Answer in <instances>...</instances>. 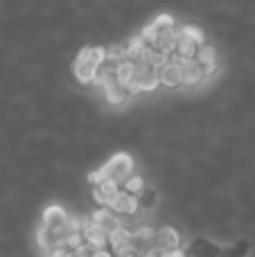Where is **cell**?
<instances>
[{"mask_svg": "<svg viewBox=\"0 0 255 257\" xmlns=\"http://www.w3.org/2000/svg\"><path fill=\"white\" fill-rule=\"evenodd\" d=\"M106 61V50L102 45H86L84 50H79L75 63H72V75L79 84L88 86L93 84L95 75H97L99 66Z\"/></svg>", "mask_w": 255, "mask_h": 257, "instance_id": "1", "label": "cell"}, {"mask_svg": "<svg viewBox=\"0 0 255 257\" xmlns=\"http://www.w3.org/2000/svg\"><path fill=\"white\" fill-rule=\"evenodd\" d=\"M131 174H134V158H131L129 154H124V151H120V154L111 156L99 169L88 174V181L90 183L111 181V183H115V185H124V181Z\"/></svg>", "mask_w": 255, "mask_h": 257, "instance_id": "2", "label": "cell"}, {"mask_svg": "<svg viewBox=\"0 0 255 257\" xmlns=\"http://www.w3.org/2000/svg\"><path fill=\"white\" fill-rule=\"evenodd\" d=\"M158 86V77H156V70L154 66H136L134 70V77L131 81L126 84L131 95H140V93H149Z\"/></svg>", "mask_w": 255, "mask_h": 257, "instance_id": "3", "label": "cell"}, {"mask_svg": "<svg viewBox=\"0 0 255 257\" xmlns=\"http://www.w3.org/2000/svg\"><path fill=\"white\" fill-rule=\"evenodd\" d=\"M170 57L179 63L181 81H183L185 86H197V84H201V81H206V75H203L201 63H199L194 57L192 59H181V57H176V54H170Z\"/></svg>", "mask_w": 255, "mask_h": 257, "instance_id": "4", "label": "cell"}, {"mask_svg": "<svg viewBox=\"0 0 255 257\" xmlns=\"http://www.w3.org/2000/svg\"><path fill=\"white\" fill-rule=\"evenodd\" d=\"M152 248L158 253H165L172 248H181V235L179 230H174L172 226H161L154 230V239H152Z\"/></svg>", "mask_w": 255, "mask_h": 257, "instance_id": "5", "label": "cell"}, {"mask_svg": "<svg viewBox=\"0 0 255 257\" xmlns=\"http://www.w3.org/2000/svg\"><path fill=\"white\" fill-rule=\"evenodd\" d=\"M108 208H111L113 212L117 214V217L129 219V217H136V214H138L140 201H138V196L129 194L126 190H120V192H117V196L113 199V203L108 205Z\"/></svg>", "mask_w": 255, "mask_h": 257, "instance_id": "6", "label": "cell"}, {"mask_svg": "<svg viewBox=\"0 0 255 257\" xmlns=\"http://www.w3.org/2000/svg\"><path fill=\"white\" fill-rule=\"evenodd\" d=\"M156 77H158V86H165V88H179L183 81H181V70L179 63L174 59H167L161 66H156Z\"/></svg>", "mask_w": 255, "mask_h": 257, "instance_id": "7", "label": "cell"}, {"mask_svg": "<svg viewBox=\"0 0 255 257\" xmlns=\"http://www.w3.org/2000/svg\"><path fill=\"white\" fill-rule=\"evenodd\" d=\"M102 90H104V99H106L111 106H122V104H126L129 97H131L129 88H126L124 84H120L115 77H111L108 81H104Z\"/></svg>", "mask_w": 255, "mask_h": 257, "instance_id": "8", "label": "cell"}, {"mask_svg": "<svg viewBox=\"0 0 255 257\" xmlns=\"http://www.w3.org/2000/svg\"><path fill=\"white\" fill-rule=\"evenodd\" d=\"M81 235H84V241L90 246V248H106V241H108V235L93 221V219H84L81 221Z\"/></svg>", "mask_w": 255, "mask_h": 257, "instance_id": "9", "label": "cell"}, {"mask_svg": "<svg viewBox=\"0 0 255 257\" xmlns=\"http://www.w3.org/2000/svg\"><path fill=\"white\" fill-rule=\"evenodd\" d=\"M68 217H70V214L66 212V208L52 203L43 210V214H41V226L52 228V230H63V226L68 223Z\"/></svg>", "mask_w": 255, "mask_h": 257, "instance_id": "10", "label": "cell"}, {"mask_svg": "<svg viewBox=\"0 0 255 257\" xmlns=\"http://www.w3.org/2000/svg\"><path fill=\"white\" fill-rule=\"evenodd\" d=\"M36 244H39V248L43 250V253H48V250L54 248V246L66 244V232L39 226V230H36Z\"/></svg>", "mask_w": 255, "mask_h": 257, "instance_id": "11", "label": "cell"}, {"mask_svg": "<svg viewBox=\"0 0 255 257\" xmlns=\"http://www.w3.org/2000/svg\"><path fill=\"white\" fill-rule=\"evenodd\" d=\"M117 192H120V185H115V183L111 181H97L93 183V201L97 205H111L113 199L117 196Z\"/></svg>", "mask_w": 255, "mask_h": 257, "instance_id": "12", "label": "cell"}, {"mask_svg": "<svg viewBox=\"0 0 255 257\" xmlns=\"http://www.w3.org/2000/svg\"><path fill=\"white\" fill-rule=\"evenodd\" d=\"M90 219H93V221L97 223V226L102 228V230L106 232V235H108V232H111V230H115V228L122 223V221H120V217H117V214L113 212L111 208H106V205H102V208H99V210H93V214H90Z\"/></svg>", "mask_w": 255, "mask_h": 257, "instance_id": "13", "label": "cell"}, {"mask_svg": "<svg viewBox=\"0 0 255 257\" xmlns=\"http://www.w3.org/2000/svg\"><path fill=\"white\" fill-rule=\"evenodd\" d=\"M194 59L201 63L206 79L215 75V70H217V50L212 48V45H206V43L199 45V50H197V54H194Z\"/></svg>", "mask_w": 255, "mask_h": 257, "instance_id": "14", "label": "cell"}, {"mask_svg": "<svg viewBox=\"0 0 255 257\" xmlns=\"http://www.w3.org/2000/svg\"><path fill=\"white\" fill-rule=\"evenodd\" d=\"M108 248L113 250V253H120V250H124V248H129L131 246V228H126V226H117L115 230H111L108 232Z\"/></svg>", "mask_w": 255, "mask_h": 257, "instance_id": "15", "label": "cell"}, {"mask_svg": "<svg viewBox=\"0 0 255 257\" xmlns=\"http://www.w3.org/2000/svg\"><path fill=\"white\" fill-rule=\"evenodd\" d=\"M124 190L129 192V194H134V196H140L145 190H147V185H145V178H143V176H136V174H131V176L124 181Z\"/></svg>", "mask_w": 255, "mask_h": 257, "instance_id": "16", "label": "cell"}, {"mask_svg": "<svg viewBox=\"0 0 255 257\" xmlns=\"http://www.w3.org/2000/svg\"><path fill=\"white\" fill-rule=\"evenodd\" d=\"M106 50V61H122V59H126V43H111Z\"/></svg>", "mask_w": 255, "mask_h": 257, "instance_id": "17", "label": "cell"}, {"mask_svg": "<svg viewBox=\"0 0 255 257\" xmlns=\"http://www.w3.org/2000/svg\"><path fill=\"white\" fill-rule=\"evenodd\" d=\"M179 32L181 34H185L188 39H192L197 45L206 43V34H203V30L201 27H197V25H183V27H179Z\"/></svg>", "mask_w": 255, "mask_h": 257, "instance_id": "18", "label": "cell"}, {"mask_svg": "<svg viewBox=\"0 0 255 257\" xmlns=\"http://www.w3.org/2000/svg\"><path fill=\"white\" fill-rule=\"evenodd\" d=\"M45 257H72V248H68L66 244L54 246V248H50L48 253H45Z\"/></svg>", "mask_w": 255, "mask_h": 257, "instance_id": "19", "label": "cell"}, {"mask_svg": "<svg viewBox=\"0 0 255 257\" xmlns=\"http://www.w3.org/2000/svg\"><path fill=\"white\" fill-rule=\"evenodd\" d=\"M72 257H93V248L88 244H79L77 248H72Z\"/></svg>", "mask_w": 255, "mask_h": 257, "instance_id": "20", "label": "cell"}, {"mask_svg": "<svg viewBox=\"0 0 255 257\" xmlns=\"http://www.w3.org/2000/svg\"><path fill=\"white\" fill-rule=\"evenodd\" d=\"M115 257H143V253H138L136 248H124V250H120V253H115Z\"/></svg>", "mask_w": 255, "mask_h": 257, "instance_id": "21", "label": "cell"}, {"mask_svg": "<svg viewBox=\"0 0 255 257\" xmlns=\"http://www.w3.org/2000/svg\"><path fill=\"white\" fill-rule=\"evenodd\" d=\"M93 257H115V253H113V250L106 246V248H95L93 250Z\"/></svg>", "mask_w": 255, "mask_h": 257, "instance_id": "22", "label": "cell"}, {"mask_svg": "<svg viewBox=\"0 0 255 257\" xmlns=\"http://www.w3.org/2000/svg\"><path fill=\"white\" fill-rule=\"evenodd\" d=\"M161 257H185V253L181 248H172V250H165V253H161Z\"/></svg>", "mask_w": 255, "mask_h": 257, "instance_id": "23", "label": "cell"}, {"mask_svg": "<svg viewBox=\"0 0 255 257\" xmlns=\"http://www.w3.org/2000/svg\"><path fill=\"white\" fill-rule=\"evenodd\" d=\"M143 257H161V253H158V250H147V253H143Z\"/></svg>", "mask_w": 255, "mask_h": 257, "instance_id": "24", "label": "cell"}]
</instances>
